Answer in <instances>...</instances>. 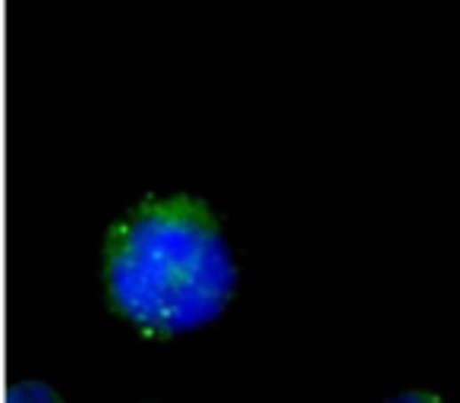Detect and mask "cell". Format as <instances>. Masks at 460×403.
<instances>
[{"instance_id": "obj_4", "label": "cell", "mask_w": 460, "mask_h": 403, "mask_svg": "<svg viewBox=\"0 0 460 403\" xmlns=\"http://www.w3.org/2000/svg\"><path fill=\"white\" fill-rule=\"evenodd\" d=\"M146 403H155V400H146Z\"/></svg>"}, {"instance_id": "obj_2", "label": "cell", "mask_w": 460, "mask_h": 403, "mask_svg": "<svg viewBox=\"0 0 460 403\" xmlns=\"http://www.w3.org/2000/svg\"><path fill=\"white\" fill-rule=\"evenodd\" d=\"M13 403H63V397L51 388L48 382H38V378H28L16 388Z\"/></svg>"}, {"instance_id": "obj_3", "label": "cell", "mask_w": 460, "mask_h": 403, "mask_svg": "<svg viewBox=\"0 0 460 403\" xmlns=\"http://www.w3.org/2000/svg\"><path fill=\"white\" fill-rule=\"evenodd\" d=\"M382 403H448V400L441 394H435V391L410 388V391H398V394L385 397Z\"/></svg>"}, {"instance_id": "obj_1", "label": "cell", "mask_w": 460, "mask_h": 403, "mask_svg": "<svg viewBox=\"0 0 460 403\" xmlns=\"http://www.w3.org/2000/svg\"><path fill=\"white\" fill-rule=\"evenodd\" d=\"M107 312L142 341L202 331L230 312L243 265L227 217L199 195H146L107 227L98 252Z\"/></svg>"}]
</instances>
